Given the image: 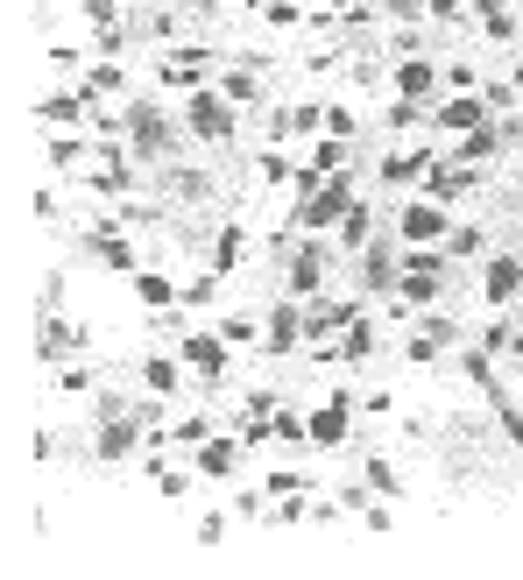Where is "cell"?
<instances>
[{
	"label": "cell",
	"instance_id": "cell-1",
	"mask_svg": "<svg viewBox=\"0 0 523 580\" xmlns=\"http://www.w3.org/2000/svg\"><path fill=\"white\" fill-rule=\"evenodd\" d=\"M128 157L142 163V170H157V163L178 157V128L163 121L157 100H134V107H128Z\"/></svg>",
	"mask_w": 523,
	"mask_h": 580
},
{
	"label": "cell",
	"instance_id": "cell-2",
	"mask_svg": "<svg viewBox=\"0 0 523 580\" xmlns=\"http://www.w3.org/2000/svg\"><path fill=\"white\" fill-rule=\"evenodd\" d=\"M346 206H354V170H340V178H325L312 199H298L290 227H298V234H333V227L346 220Z\"/></svg>",
	"mask_w": 523,
	"mask_h": 580
},
{
	"label": "cell",
	"instance_id": "cell-3",
	"mask_svg": "<svg viewBox=\"0 0 523 580\" xmlns=\"http://www.w3.org/2000/svg\"><path fill=\"white\" fill-rule=\"evenodd\" d=\"M325 269H333V248H325V234H304L298 248H290L283 290H290V298H319V290H325Z\"/></svg>",
	"mask_w": 523,
	"mask_h": 580
},
{
	"label": "cell",
	"instance_id": "cell-4",
	"mask_svg": "<svg viewBox=\"0 0 523 580\" xmlns=\"http://www.w3.org/2000/svg\"><path fill=\"white\" fill-rule=\"evenodd\" d=\"M184 134H199V142H234V100L212 92V86H199V92H191V107H184Z\"/></svg>",
	"mask_w": 523,
	"mask_h": 580
},
{
	"label": "cell",
	"instance_id": "cell-5",
	"mask_svg": "<svg viewBox=\"0 0 523 580\" xmlns=\"http://www.w3.org/2000/svg\"><path fill=\"white\" fill-rule=\"evenodd\" d=\"M396 277H403V248H396V234H375V241L361 248V290L382 304L396 290Z\"/></svg>",
	"mask_w": 523,
	"mask_h": 580
},
{
	"label": "cell",
	"instance_id": "cell-6",
	"mask_svg": "<svg viewBox=\"0 0 523 580\" xmlns=\"http://www.w3.org/2000/svg\"><path fill=\"white\" fill-rule=\"evenodd\" d=\"M157 79H163V86H178V92L212 86V50H205V43H178V50H163V57H157Z\"/></svg>",
	"mask_w": 523,
	"mask_h": 580
},
{
	"label": "cell",
	"instance_id": "cell-7",
	"mask_svg": "<svg viewBox=\"0 0 523 580\" xmlns=\"http://www.w3.org/2000/svg\"><path fill=\"white\" fill-rule=\"evenodd\" d=\"M354 411H361V390H333V397H325L319 411H312V447H325V453L346 447V432H354Z\"/></svg>",
	"mask_w": 523,
	"mask_h": 580
},
{
	"label": "cell",
	"instance_id": "cell-8",
	"mask_svg": "<svg viewBox=\"0 0 523 580\" xmlns=\"http://www.w3.org/2000/svg\"><path fill=\"white\" fill-rule=\"evenodd\" d=\"M445 234H453V220H445L439 199H418V206L396 212V241H403V248H439Z\"/></svg>",
	"mask_w": 523,
	"mask_h": 580
},
{
	"label": "cell",
	"instance_id": "cell-9",
	"mask_svg": "<svg viewBox=\"0 0 523 580\" xmlns=\"http://www.w3.org/2000/svg\"><path fill=\"white\" fill-rule=\"evenodd\" d=\"M86 340H92L86 326H71L64 312H43V326H36V361H43V369H64Z\"/></svg>",
	"mask_w": 523,
	"mask_h": 580
},
{
	"label": "cell",
	"instance_id": "cell-10",
	"mask_svg": "<svg viewBox=\"0 0 523 580\" xmlns=\"http://www.w3.org/2000/svg\"><path fill=\"white\" fill-rule=\"evenodd\" d=\"M184 361L205 376V390L220 397V376L234 369V340H227V333H184Z\"/></svg>",
	"mask_w": 523,
	"mask_h": 580
},
{
	"label": "cell",
	"instance_id": "cell-11",
	"mask_svg": "<svg viewBox=\"0 0 523 580\" xmlns=\"http://www.w3.org/2000/svg\"><path fill=\"white\" fill-rule=\"evenodd\" d=\"M481 298L495 304V312H510L523 298V256H489L481 262Z\"/></svg>",
	"mask_w": 523,
	"mask_h": 580
},
{
	"label": "cell",
	"instance_id": "cell-12",
	"mask_svg": "<svg viewBox=\"0 0 523 580\" xmlns=\"http://www.w3.org/2000/svg\"><path fill=\"white\" fill-rule=\"evenodd\" d=\"M361 319V304H346V298H304V340H325V333H346V326Z\"/></svg>",
	"mask_w": 523,
	"mask_h": 580
},
{
	"label": "cell",
	"instance_id": "cell-13",
	"mask_svg": "<svg viewBox=\"0 0 523 580\" xmlns=\"http://www.w3.org/2000/svg\"><path fill=\"white\" fill-rule=\"evenodd\" d=\"M298 340H304V304H276L262 319V354L283 361V354H298Z\"/></svg>",
	"mask_w": 523,
	"mask_h": 580
},
{
	"label": "cell",
	"instance_id": "cell-14",
	"mask_svg": "<svg viewBox=\"0 0 523 580\" xmlns=\"http://www.w3.org/2000/svg\"><path fill=\"white\" fill-rule=\"evenodd\" d=\"M481 184V163H453V157H439L432 170H424V199H439V206H453L460 191H474Z\"/></svg>",
	"mask_w": 523,
	"mask_h": 580
},
{
	"label": "cell",
	"instance_id": "cell-15",
	"mask_svg": "<svg viewBox=\"0 0 523 580\" xmlns=\"http://www.w3.org/2000/svg\"><path fill=\"white\" fill-rule=\"evenodd\" d=\"M36 121H43V134H71L79 121H92V100H86V92H43Z\"/></svg>",
	"mask_w": 523,
	"mask_h": 580
},
{
	"label": "cell",
	"instance_id": "cell-16",
	"mask_svg": "<svg viewBox=\"0 0 523 580\" xmlns=\"http://www.w3.org/2000/svg\"><path fill=\"white\" fill-rule=\"evenodd\" d=\"M432 121H439V134H474L481 121H495V113H489V100H481V92H453V100H445Z\"/></svg>",
	"mask_w": 523,
	"mask_h": 580
},
{
	"label": "cell",
	"instance_id": "cell-17",
	"mask_svg": "<svg viewBox=\"0 0 523 580\" xmlns=\"http://www.w3.org/2000/svg\"><path fill=\"white\" fill-rule=\"evenodd\" d=\"M502 149H510V134H502V121H481L474 134H453V163H495Z\"/></svg>",
	"mask_w": 523,
	"mask_h": 580
},
{
	"label": "cell",
	"instance_id": "cell-18",
	"mask_svg": "<svg viewBox=\"0 0 523 580\" xmlns=\"http://www.w3.org/2000/svg\"><path fill=\"white\" fill-rule=\"evenodd\" d=\"M241 453H248V447H241V439L212 432V439H205V447H199V453H191V468H199L205 481H227V474H234V468H241Z\"/></svg>",
	"mask_w": 523,
	"mask_h": 580
},
{
	"label": "cell",
	"instance_id": "cell-19",
	"mask_svg": "<svg viewBox=\"0 0 523 580\" xmlns=\"http://www.w3.org/2000/svg\"><path fill=\"white\" fill-rule=\"evenodd\" d=\"M142 432H149V424L134 418V411H128V418H107V424H100V439H92V453H100V460H128Z\"/></svg>",
	"mask_w": 523,
	"mask_h": 580
},
{
	"label": "cell",
	"instance_id": "cell-20",
	"mask_svg": "<svg viewBox=\"0 0 523 580\" xmlns=\"http://www.w3.org/2000/svg\"><path fill=\"white\" fill-rule=\"evenodd\" d=\"M390 86L403 92V100H432V92H439V64H432V57H396V79Z\"/></svg>",
	"mask_w": 523,
	"mask_h": 580
},
{
	"label": "cell",
	"instance_id": "cell-21",
	"mask_svg": "<svg viewBox=\"0 0 523 580\" xmlns=\"http://www.w3.org/2000/svg\"><path fill=\"white\" fill-rule=\"evenodd\" d=\"M220 92H227L234 107H255V100H262V64H255V57H234V64L220 71Z\"/></svg>",
	"mask_w": 523,
	"mask_h": 580
},
{
	"label": "cell",
	"instance_id": "cell-22",
	"mask_svg": "<svg viewBox=\"0 0 523 580\" xmlns=\"http://www.w3.org/2000/svg\"><path fill=\"white\" fill-rule=\"evenodd\" d=\"M241 256H248V227H234V220H227L220 234L205 241V269H220V277H234V269H241Z\"/></svg>",
	"mask_w": 523,
	"mask_h": 580
},
{
	"label": "cell",
	"instance_id": "cell-23",
	"mask_svg": "<svg viewBox=\"0 0 523 580\" xmlns=\"http://www.w3.org/2000/svg\"><path fill=\"white\" fill-rule=\"evenodd\" d=\"M128 283H134V298H142V304H149V312H178V304H184V290H178V283H170V277H163V269H134V277H128Z\"/></svg>",
	"mask_w": 523,
	"mask_h": 580
},
{
	"label": "cell",
	"instance_id": "cell-24",
	"mask_svg": "<svg viewBox=\"0 0 523 580\" xmlns=\"http://www.w3.org/2000/svg\"><path fill=\"white\" fill-rule=\"evenodd\" d=\"M432 163H439L432 149H390L375 178H382V184H418V178H424V170H432Z\"/></svg>",
	"mask_w": 523,
	"mask_h": 580
},
{
	"label": "cell",
	"instance_id": "cell-25",
	"mask_svg": "<svg viewBox=\"0 0 523 580\" xmlns=\"http://www.w3.org/2000/svg\"><path fill=\"white\" fill-rule=\"evenodd\" d=\"M333 347H340V361H346V369H361V361H375V347H382V333H375V319H368V312H361V319H354V326H346V333H340Z\"/></svg>",
	"mask_w": 523,
	"mask_h": 580
},
{
	"label": "cell",
	"instance_id": "cell-26",
	"mask_svg": "<svg viewBox=\"0 0 523 580\" xmlns=\"http://www.w3.org/2000/svg\"><path fill=\"white\" fill-rule=\"evenodd\" d=\"M375 234H382V227H375V206H361V199L346 206V220L333 227V241H340V248H354V256H361V248L375 241Z\"/></svg>",
	"mask_w": 523,
	"mask_h": 580
},
{
	"label": "cell",
	"instance_id": "cell-27",
	"mask_svg": "<svg viewBox=\"0 0 523 580\" xmlns=\"http://www.w3.org/2000/svg\"><path fill=\"white\" fill-rule=\"evenodd\" d=\"M163 191H170V199H184V206H205L212 178H205V170H184V163H163Z\"/></svg>",
	"mask_w": 523,
	"mask_h": 580
},
{
	"label": "cell",
	"instance_id": "cell-28",
	"mask_svg": "<svg viewBox=\"0 0 523 580\" xmlns=\"http://www.w3.org/2000/svg\"><path fill=\"white\" fill-rule=\"evenodd\" d=\"M79 92H86L92 107H100V100H121V92H128V71L113 64V57H100V64L86 71V86H79Z\"/></svg>",
	"mask_w": 523,
	"mask_h": 580
},
{
	"label": "cell",
	"instance_id": "cell-29",
	"mask_svg": "<svg viewBox=\"0 0 523 580\" xmlns=\"http://www.w3.org/2000/svg\"><path fill=\"white\" fill-rule=\"evenodd\" d=\"M142 390H157V397H178V390H184V361H170V354H149V361H142Z\"/></svg>",
	"mask_w": 523,
	"mask_h": 580
},
{
	"label": "cell",
	"instance_id": "cell-30",
	"mask_svg": "<svg viewBox=\"0 0 523 580\" xmlns=\"http://www.w3.org/2000/svg\"><path fill=\"white\" fill-rule=\"evenodd\" d=\"M205 439H212V418H205V411H191V418H178V424H163L157 447H205Z\"/></svg>",
	"mask_w": 523,
	"mask_h": 580
},
{
	"label": "cell",
	"instance_id": "cell-31",
	"mask_svg": "<svg viewBox=\"0 0 523 580\" xmlns=\"http://www.w3.org/2000/svg\"><path fill=\"white\" fill-rule=\"evenodd\" d=\"M439 290H445V277H432V269H403V277H396V298H411L418 312H424V304H439Z\"/></svg>",
	"mask_w": 523,
	"mask_h": 580
},
{
	"label": "cell",
	"instance_id": "cell-32",
	"mask_svg": "<svg viewBox=\"0 0 523 580\" xmlns=\"http://www.w3.org/2000/svg\"><path fill=\"white\" fill-rule=\"evenodd\" d=\"M312 170H319V178H340V170H354V149H346L340 134H319V149H312Z\"/></svg>",
	"mask_w": 523,
	"mask_h": 580
},
{
	"label": "cell",
	"instance_id": "cell-33",
	"mask_svg": "<svg viewBox=\"0 0 523 580\" xmlns=\"http://www.w3.org/2000/svg\"><path fill=\"white\" fill-rule=\"evenodd\" d=\"M361 481H368L375 496H390V502L403 496V474L390 468V453H368V460H361Z\"/></svg>",
	"mask_w": 523,
	"mask_h": 580
},
{
	"label": "cell",
	"instance_id": "cell-34",
	"mask_svg": "<svg viewBox=\"0 0 523 580\" xmlns=\"http://www.w3.org/2000/svg\"><path fill=\"white\" fill-rule=\"evenodd\" d=\"M86 157H100V134H92V142H79V134H50V163L57 170H71V163H86Z\"/></svg>",
	"mask_w": 523,
	"mask_h": 580
},
{
	"label": "cell",
	"instance_id": "cell-35",
	"mask_svg": "<svg viewBox=\"0 0 523 580\" xmlns=\"http://www.w3.org/2000/svg\"><path fill=\"white\" fill-rule=\"evenodd\" d=\"M283 128H290V134H325V100H298V107H283Z\"/></svg>",
	"mask_w": 523,
	"mask_h": 580
},
{
	"label": "cell",
	"instance_id": "cell-36",
	"mask_svg": "<svg viewBox=\"0 0 523 580\" xmlns=\"http://www.w3.org/2000/svg\"><path fill=\"white\" fill-rule=\"evenodd\" d=\"M445 256H453V262L489 256V234H481V227H453V234H445Z\"/></svg>",
	"mask_w": 523,
	"mask_h": 580
},
{
	"label": "cell",
	"instance_id": "cell-37",
	"mask_svg": "<svg viewBox=\"0 0 523 580\" xmlns=\"http://www.w3.org/2000/svg\"><path fill=\"white\" fill-rule=\"evenodd\" d=\"M113 227H163V206H142V199H121V206H113Z\"/></svg>",
	"mask_w": 523,
	"mask_h": 580
},
{
	"label": "cell",
	"instance_id": "cell-38",
	"mask_svg": "<svg viewBox=\"0 0 523 580\" xmlns=\"http://www.w3.org/2000/svg\"><path fill=\"white\" fill-rule=\"evenodd\" d=\"M220 283H227L220 269H205V277H191V283H184V304H191V312H205V304L220 298Z\"/></svg>",
	"mask_w": 523,
	"mask_h": 580
},
{
	"label": "cell",
	"instance_id": "cell-39",
	"mask_svg": "<svg viewBox=\"0 0 523 580\" xmlns=\"http://www.w3.org/2000/svg\"><path fill=\"white\" fill-rule=\"evenodd\" d=\"M255 170H262V184H283V178H298V163H290V157H283V142H269Z\"/></svg>",
	"mask_w": 523,
	"mask_h": 580
},
{
	"label": "cell",
	"instance_id": "cell-40",
	"mask_svg": "<svg viewBox=\"0 0 523 580\" xmlns=\"http://www.w3.org/2000/svg\"><path fill=\"white\" fill-rule=\"evenodd\" d=\"M481 100H489V113H516V107H523L510 79H489V86H481Z\"/></svg>",
	"mask_w": 523,
	"mask_h": 580
},
{
	"label": "cell",
	"instance_id": "cell-41",
	"mask_svg": "<svg viewBox=\"0 0 523 580\" xmlns=\"http://www.w3.org/2000/svg\"><path fill=\"white\" fill-rule=\"evenodd\" d=\"M276 496H312V481H304L298 468H276V474H269V502H276Z\"/></svg>",
	"mask_w": 523,
	"mask_h": 580
},
{
	"label": "cell",
	"instance_id": "cell-42",
	"mask_svg": "<svg viewBox=\"0 0 523 580\" xmlns=\"http://www.w3.org/2000/svg\"><path fill=\"white\" fill-rule=\"evenodd\" d=\"M495 424H502V439H510V447L523 453V411H516V403H510V397H502V403H495Z\"/></svg>",
	"mask_w": 523,
	"mask_h": 580
},
{
	"label": "cell",
	"instance_id": "cell-43",
	"mask_svg": "<svg viewBox=\"0 0 523 580\" xmlns=\"http://www.w3.org/2000/svg\"><path fill=\"white\" fill-rule=\"evenodd\" d=\"M424 121V100H403V92H396V100H390V128L403 134V128H418Z\"/></svg>",
	"mask_w": 523,
	"mask_h": 580
},
{
	"label": "cell",
	"instance_id": "cell-44",
	"mask_svg": "<svg viewBox=\"0 0 523 580\" xmlns=\"http://www.w3.org/2000/svg\"><path fill=\"white\" fill-rule=\"evenodd\" d=\"M481 29H489V36H495V43H516V36H523V29H516V14H510V8H495V14H481Z\"/></svg>",
	"mask_w": 523,
	"mask_h": 580
},
{
	"label": "cell",
	"instance_id": "cell-45",
	"mask_svg": "<svg viewBox=\"0 0 523 580\" xmlns=\"http://www.w3.org/2000/svg\"><path fill=\"white\" fill-rule=\"evenodd\" d=\"M375 8H382V14H390V22H403V29H411V22H418V14H432V8H424V0H375Z\"/></svg>",
	"mask_w": 523,
	"mask_h": 580
},
{
	"label": "cell",
	"instance_id": "cell-46",
	"mask_svg": "<svg viewBox=\"0 0 523 580\" xmlns=\"http://www.w3.org/2000/svg\"><path fill=\"white\" fill-rule=\"evenodd\" d=\"M220 333H227V340H255V347H262V319L234 312V319H220Z\"/></svg>",
	"mask_w": 523,
	"mask_h": 580
},
{
	"label": "cell",
	"instance_id": "cell-47",
	"mask_svg": "<svg viewBox=\"0 0 523 580\" xmlns=\"http://www.w3.org/2000/svg\"><path fill=\"white\" fill-rule=\"evenodd\" d=\"M262 22L290 29V22H304V8H298V0H262Z\"/></svg>",
	"mask_w": 523,
	"mask_h": 580
},
{
	"label": "cell",
	"instance_id": "cell-48",
	"mask_svg": "<svg viewBox=\"0 0 523 580\" xmlns=\"http://www.w3.org/2000/svg\"><path fill=\"white\" fill-rule=\"evenodd\" d=\"M269 439H276V424H269V418H248V424H241V447H248V453H262Z\"/></svg>",
	"mask_w": 523,
	"mask_h": 580
},
{
	"label": "cell",
	"instance_id": "cell-49",
	"mask_svg": "<svg viewBox=\"0 0 523 580\" xmlns=\"http://www.w3.org/2000/svg\"><path fill=\"white\" fill-rule=\"evenodd\" d=\"M86 22L92 29H113V22H121V0H86Z\"/></svg>",
	"mask_w": 523,
	"mask_h": 580
},
{
	"label": "cell",
	"instance_id": "cell-50",
	"mask_svg": "<svg viewBox=\"0 0 523 580\" xmlns=\"http://www.w3.org/2000/svg\"><path fill=\"white\" fill-rule=\"evenodd\" d=\"M354 113H346V107H325V134H340V142H354Z\"/></svg>",
	"mask_w": 523,
	"mask_h": 580
},
{
	"label": "cell",
	"instance_id": "cell-51",
	"mask_svg": "<svg viewBox=\"0 0 523 580\" xmlns=\"http://www.w3.org/2000/svg\"><path fill=\"white\" fill-rule=\"evenodd\" d=\"M149 36H157V43H178V14L157 8V14H149Z\"/></svg>",
	"mask_w": 523,
	"mask_h": 580
},
{
	"label": "cell",
	"instance_id": "cell-52",
	"mask_svg": "<svg viewBox=\"0 0 523 580\" xmlns=\"http://www.w3.org/2000/svg\"><path fill=\"white\" fill-rule=\"evenodd\" d=\"M57 390H64V397H79V390H92V376H86V369H71V361H64V369H57Z\"/></svg>",
	"mask_w": 523,
	"mask_h": 580
},
{
	"label": "cell",
	"instance_id": "cell-53",
	"mask_svg": "<svg viewBox=\"0 0 523 580\" xmlns=\"http://www.w3.org/2000/svg\"><path fill=\"white\" fill-rule=\"evenodd\" d=\"M43 312H64V277H57V269L43 277Z\"/></svg>",
	"mask_w": 523,
	"mask_h": 580
},
{
	"label": "cell",
	"instance_id": "cell-54",
	"mask_svg": "<svg viewBox=\"0 0 523 580\" xmlns=\"http://www.w3.org/2000/svg\"><path fill=\"white\" fill-rule=\"evenodd\" d=\"M241 403H248V418H269V411H276V390H248Z\"/></svg>",
	"mask_w": 523,
	"mask_h": 580
},
{
	"label": "cell",
	"instance_id": "cell-55",
	"mask_svg": "<svg viewBox=\"0 0 523 580\" xmlns=\"http://www.w3.org/2000/svg\"><path fill=\"white\" fill-rule=\"evenodd\" d=\"M424 8H432V22H460V14H467V0H424Z\"/></svg>",
	"mask_w": 523,
	"mask_h": 580
},
{
	"label": "cell",
	"instance_id": "cell-56",
	"mask_svg": "<svg viewBox=\"0 0 523 580\" xmlns=\"http://www.w3.org/2000/svg\"><path fill=\"white\" fill-rule=\"evenodd\" d=\"M121 50H128V29H121V22L100 29V57H121Z\"/></svg>",
	"mask_w": 523,
	"mask_h": 580
},
{
	"label": "cell",
	"instance_id": "cell-57",
	"mask_svg": "<svg viewBox=\"0 0 523 580\" xmlns=\"http://www.w3.org/2000/svg\"><path fill=\"white\" fill-rule=\"evenodd\" d=\"M510 86H516V100H523V64H516V71H510Z\"/></svg>",
	"mask_w": 523,
	"mask_h": 580
},
{
	"label": "cell",
	"instance_id": "cell-58",
	"mask_svg": "<svg viewBox=\"0 0 523 580\" xmlns=\"http://www.w3.org/2000/svg\"><path fill=\"white\" fill-rule=\"evenodd\" d=\"M333 8H340V14H346V8H361V0H333Z\"/></svg>",
	"mask_w": 523,
	"mask_h": 580
},
{
	"label": "cell",
	"instance_id": "cell-59",
	"mask_svg": "<svg viewBox=\"0 0 523 580\" xmlns=\"http://www.w3.org/2000/svg\"><path fill=\"white\" fill-rule=\"evenodd\" d=\"M510 312H516V326H523V298H516V304H510Z\"/></svg>",
	"mask_w": 523,
	"mask_h": 580
}]
</instances>
